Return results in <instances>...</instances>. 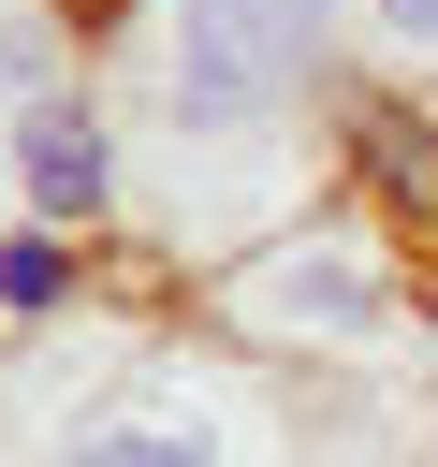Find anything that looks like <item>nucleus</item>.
I'll list each match as a JSON object with an SVG mask.
<instances>
[{"instance_id": "nucleus-6", "label": "nucleus", "mask_w": 438, "mask_h": 467, "mask_svg": "<svg viewBox=\"0 0 438 467\" xmlns=\"http://www.w3.org/2000/svg\"><path fill=\"white\" fill-rule=\"evenodd\" d=\"M58 292H73V248L58 234H15L0 248V306H58Z\"/></svg>"}, {"instance_id": "nucleus-8", "label": "nucleus", "mask_w": 438, "mask_h": 467, "mask_svg": "<svg viewBox=\"0 0 438 467\" xmlns=\"http://www.w3.org/2000/svg\"><path fill=\"white\" fill-rule=\"evenodd\" d=\"M117 15H131V0H58V29H117Z\"/></svg>"}, {"instance_id": "nucleus-5", "label": "nucleus", "mask_w": 438, "mask_h": 467, "mask_svg": "<svg viewBox=\"0 0 438 467\" xmlns=\"http://www.w3.org/2000/svg\"><path fill=\"white\" fill-rule=\"evenodd\" d=\"M58 467H248V452H234V423L190 409V394H117V409H88V423L58 438Z\"/></svg>"}, {"instance_id": "nucleus-4", "label": "nucleus", "mask_w": 438, "mask_h": 467, "mask_svg": "<svg viewBox=\"0 0 438 467\" xmlns=\"http://www.w3.org/2000/svg\"><path fill=\"white\" fill-rule=\"evenodd\" d=\"M15 190H29V219L58 234H88L102 219V190H117V146H102V117L88 102H15Z\"/></svg>"}, {"instance_id": "nucleus-2", "label": "nucleus", "mask_w": 438, "mask_h": 467, "mask_svg": "<svg viewBox=\"0 0 438 467\" xmlns=\"http://www.w3.org/2000/svg\"><path fill=\"white\" fill-rule=\"evenodd\" d=\"M248 321H307V336H380L394 321V234L365 219H321V234H277L248 277H234Z\"/></svg>"}, {"instance_id": "nucleus-1", "label": "nucleus", "mask_w": 438, "mask_h": 467, "mask_svg": "<svg viewBox=\"0 0 438 467\" xmlns=\"http://www.w3.org/2000/svg\"><path fill=\"white\" fill-rule=\"evenodd\" d=\"M321 15L336 0H175V44H161L175 146H263L292 88L321 73Z\"/></svg>"}, {"instance_id": "nucleus-3", "label": "nucleus", "mask_w": 438, "mask_h": 467, "mask_svg": "<svg viewBox=\"0 0 438 467\" xmlns=\"http://www.w3.org/2000/svg\"><path fill=\"white\" fill-rule=\"evenodd\" d=\"M336 131H350L365 219H380V234H409V248H438V117H423V102H394V88H350V102H336Z\"/></svg>"}, {"instance_id": "nucleus-7", "label": "nucleus", "mask_w": 438, "mask_h": 467, "mask_svg": "<svg viewBox=\"0 0 438 467\" xmlns=\"http://www.w3.org/2000/svg\"><path fill=\"white\" fill-rule=\"evenodd\" d=\"M380 15V44H409V58H438V0H365Z\"/></svg>"}]
</instances>
